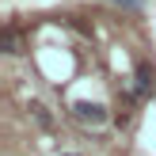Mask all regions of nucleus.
Here are the masks:
<instances>
[{"label":"nucleus","mask_w":156,"mask_h":156,"mask_svg":"<svg viewBox=\"0 0 156 156\" xmlns=\"http://www.w3.org/2000/svg\"><path fill=\"white\" fill-rule=\"evenodd\" d=\"M111 4L126 8V12H141V8H145V0H111Z\"/></svg>","instance_id":"3"},{"label":"nucleus","mask_w":156,"mask_h":156,"mask_svg":"<svg viewBox=\"0 0 156 156\" xmlns=\"http://www.w3.org/2000/svg\"><path fill=\"white\" fill-rule=\"evenodd\" d=\"M149 84H152V69H149V65H137V84H133V91H137V95H145Z\"/></svg>","instance_id":"2"},{"label":"nucleus","mask_w":156,"mask_h":156,"mask_svg":"<svg viewBox=\"0 0 156 156\" xmlns=\"http://www.w3.org/2000/svg\"><path fill=\"white\" fill-rule=\"evenodd\" d=\"M73 118L80 122V126H91V129H99V126H107V107L103 103H91V99H76L73 103Z\"/></svg>","instance_id":"1"},{"label":"nucleus","mask_w":156,"mask_h":156,"mask_svg":"<svg viewBox=\"0 0 156 156\" xmlns=\"http://www.w3.org/2000/svg\"><path fill=\"white\" fill-rule=\"evenodd\" d=\"M69 156H73V152H69Z\"/></svg>","instance_id":"4"}]
</instances>
